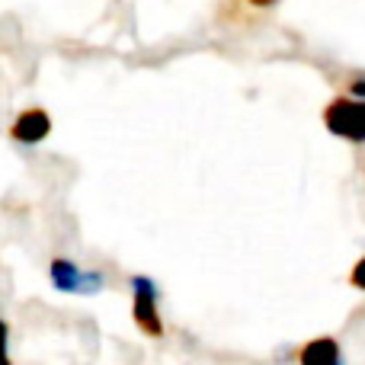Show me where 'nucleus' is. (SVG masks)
Returning a JSON list of instances; mask_svg holds the SVG:
<instances>
[{"label":"nucleus","mask_w":365,"mask_h":365,"mask_svg":"<svg viewBox=\"0 0 365 365\" xmlns=\"http://www.w3.org/2000/svg\"><path fill=\"white\" fill-rule=\"evenodd\" d=\"M324 125L330 128V135L346 138L353 145H365V100L356 96H334L324 106Z\"/></svg>","instance_id":"obj_1"},{"label":"nucleus","mask_w":365,"mask_h":365,"mask_svg":"<svg viewBox=\"0 0 365 365\" xmlns=\"http://www.w3.org/2000/svg\"><path fill=\"white\" fill-rule=\"evenodd\" d=\"M48 279L64 295H96L106 289V276L100 269H83L81 263L68 257H55L48 263Z\"/></svg>","instance_id":"obj_2"},{"label":"nucleus","mask_w":365,"mask_h":365,"mask_svg":"<svg viewBox=\"0 0 365 365\" xmlns=\"http://www.w3.org/2000/svg\"><path fill=\"white\" fill-rule=\"evenodd\" d=\"M158 298H160V289L151 276H132V321H135V327L145 336H151V340L164 336V321H160V311H158Z\"/></svg>","instance_id":"obj_3"},{"label":"nucleus","mask_w":365,"mask_h":365,"mask_svg":"<svg viewBox=\"0 0 365 365\" xmlns=\"http://www.w3.org/2000/svg\"><path fill=\"white\" fill-rule=\"evenodd\" d=\"M48 135H51V115L38 106L19 113L10 125V138L19 141V145H42Z\"/></svg>","instance_id":"obj_4"},{"label":"nucleus","mask_w":365,"mask_h":365,"mask_svg":"<svg viewBox=\"0 0 365 365\" xmlns=\"http://www.w3.org/2000/svg\"><path fill=\"white\" fill-rule=\"evenodd\" d=\"M298 365H346V356L334 336H314L298 349Z\"/></svg>","instance_id":"obj_5"},{"label":"nucleus","mask_w":365,"mask_h":365,"mask_svg":"<svg viewBox=\"0 0 365 365\" xmlns=\"http://www.w3.org/2000/svg\"><path fill=\"white\" fill-rule=\"evenodd\" d=\"M0 365H13V356H10V327H6V321H0Z\"/></svg>","instance_id":"obj_6"},{"label":"nucleus","mask_w":365,"mask_h":365,"mask_svg":"<svg viewBox=\"0 0 365 365\" xmlns=\"http://www.w3.org/2000/svg\"><path fill=\"white\" fill-rule=\"evenodd\" d=\"M349 285H353V289H359V292H365V257L356 259L353 272H349Z\"/></svg>","instance_id":"obj_7"},{"label":"nucleus","mask_w":365,"mask_h":365,"mask_svg":"<svg viewBox=\"0 0 365 365\" xmlns=\"http://www.w3.org/2000/svg\"><path fill=\"white\" fill-rule=\"evenodd\" d=\"M346 96H356V100H365V77H353V81H349Z\"/></svg>","instance_id":"obj_8"},{"label":"nucleus","mask_w":365,"mask_h":365,"mask_svg":"<svg viewBox=\"0 0 365 365\" xmlns=\"http://www.w3.org/2000/svg\"><path fill=\"white\" fill-rule=\"evenodd\" d=\"M244 6H250V10H272V6L279 4V0H240Z\"/></svg>","instance_id":"obj_9"}]
</instances>
